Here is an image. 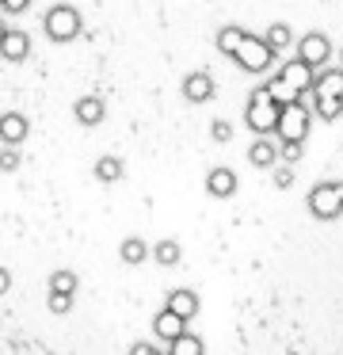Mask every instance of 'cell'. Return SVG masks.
<instances>
[{"label":"cell","instance_id":"2","mask_svg":"<svg viewBox=\"0 0 343 355\" xmlns=\"http://www.w3.org/2000/svg\"><path fill=\"white\" fill-rule=\"evenodd\" d=\"M279 92L271 88V80L259 88H252L248 92V103H244V123H248V130L256 134V138H271L274 134V123H279Z\"/></svg>","mask_w":343,"mask_h":355},{"label":"cell","instance_id":"20","mask_svg":"<svg viewBox=\"0 0 343 355\" xmlns=\"http://www.w3.org/2000/svg\"><path fill=\"white\" fill-rule=\"evenodd\" d=\"M118 256H122V263L137 268V263L149 260V241H141V237H126V241L118 245Z\"/></svg>","mask_w":343,"mask_h":355},{"label":"cell","instance_id":"7","mask_svg":"<svg viewBox=\"0 0 343 355\" xmlns=\"http://www.w3.org/2000/svg\"><path fill=\"white\" fill-rule=\"evenodd\" d=\"M297 42V62L305 65V69H313V73H320V69H328V62H332V39H328L324 31H305L301 39H294Z\"/></svg>","mask_w":343,"mask_h":355},{"label":"cell","instance_id":"28","mask_svg":"<svg viewBox=\"0 0 343 355\" xmlns=\"http://www.w3.org/2000/svg\"><path fill=\"white\" fill-rule=\"evenodd\" d=\"M274 184H279V187H290V184H294V168H290V164H282V168L274 172Z\"/></svg>","mask_w":343,"mask_h":355},{"label":"cell","instance_id":"29","mask_svg":"<svg viewBox=\"0 0 343 355\" xmlns=\"http://www.w3.org/2000/svg\"><path fill=\"white\" fill-rule=\"evenodd\" d=\"M8 286H12V271L0 268V294H8Z\"/></svg>","mask_w":343,"mask_h":355},{"label":"cell","instance_id":"17","mask_svg":"<svg viewBox=\"0 0 343 355\" xmlns=\"http://www.w3.org/2000/svg\"><path fill=\"white\" fill-rule=\"evenodd\" d=\"M76 271H69V268H58V271H50V279H46V294H65V298H76Z\"/></svg>","mask_w":343,"mask_h":355},{"label":"cell","instance_id":"30","mask_svg":"<svg viewBox=\"0 0 343 355\" xmlns=\"http://www.w3.org/2000/svg\"><path fill=\"white\" fill-rule=\"evenodd\" d=\"M4 35H8V24H4V16H0V39H4Z\"/></svg>","mask_w":343,"mask_h":355},{"label":"cell","instance_id":"13","mask_svg":"<svg viewBox=\"0 0 343 355\" xmlns=\"http://www.w3.org/2000/svg\"><path fill=\"white\" fill-rule=\"evenodd\" d=\"M206 191H210L213 199H233L236 195V172L225 168V164L210 168V176H206Z\"/></svg>","mask_w":343,"mask_h":355},{"label":"cell","instance_id":"6","mask_svg":"<svg viewBox=\"0 0 343 355\" xmlns=\"http://www.w3.org/2000/svg\"><path fill=\"white\" fill-rule=\"evenodd\" d=\"M305 207L317 222H335L343 214V180H320L305 195Z\"/></svg>","mask_w":343,"mask_h":355},{"label":"cell","instance_id":"15","mask_svg":"<svg viewBox=\"0 0 343 355\" xmlns=\"http://www.w3.org/2000/svg\"><path fill=\"white\" fill-rule=\"evenodd\" d=\"M248 164H256V168H274V164H279V146H274L271 138H256L248 146Z\"/></svg>","mask_w":343,"mask_h":355},{"label":"cell","instance_id":"24","mask_svg":"<svg viewBox=\"0 0 343 355\" xmlns=\"http://www.w3.org/2000/svg\"><path fill=\"white\" fill-rule=\"evenodd\" d=\"M210 138L221 141V146L233 138V126H229V119H213V123H210Z\"/></svg>","mask_w":343,"mask_h":355},{"label":"cell","instance_id":"4","mask_svg":"<svg viewBox=\"0 0 343 355\" xmlns=\"http://www.w3.org/2000/svg\"><path fill=\"white\" fill-rule=\"evenodd\" d=\"M309 123H313L309 103H305V100H282L279 123H274V134H279V141H286V146H305Z\"/></svg>","mask_w":343,"mask_h":355},{"label":"cell","instance_id":"14","mask_svg":"<svg viewBox=\"0 0 343 355\" xmlns=\"http://www.w3.org/2000/svg\"><path fill=\"white\" fill-rule=\"evenodd\" d=\"M73 115L80 126H99L107 119V103L99 100V96H80V100L73 103Z\"/></svg>","mask_w":343,"mask_h":355},{"label":"cell","instance_id":"19","mask_svg":"<svg viewBox=\"0 0 343 355\" xmlns=\"http://www.w3.org/2000/svg\"><path fill=\"white\" fill-rule=\"evenodd\" d=\"M263 42H267V50L279 58L282 50H290V42H294V27H290V24H271L263 31Z\"/></svg>","mask_w":343,"mask_h":355},{"label":"cell","instance_id":"5","mask_svg":"<svg viewBox=\"0 0 343 355\" xmlns=\"http://www.w3.org/2000/svg\"><path fill=\"white\" fill-rule=\"evenodd\" d=\"M42 31L50 42H73L76 35L84 31L80 8H76V4H65V0H61V4H50L46 16H42Z\"/></svg>","mask_w":343,"mask_h":355},{"label":"cell","instance_id":"23","mask_svg":"<svg viewBox=\"0 0 343 355\" xmlns=\"http://www.w3.org/2000/svg\"><path fill=\"white\" fill-rule=\"evenodd\" d=\"M19 149H12V146H0V172H15L19 168Z\"/></svg>","mask_w":343,"mask_h":355},{"label":"cell","instance_id":"27","mask_svg":"<svg viewBox=\"0 0 343 355\" xmlns=\"http://www.w3.org/2000/svg\"><path fill=\"white\" fill-rule=\"evenodd\" d=\"M130 355H164V347H157V344H145V340H137V344L130 347Z\"/></svg>","mask_w":343,"mask_h":355},{"label":"cell","instance_id":"10","mask_svg":"<svg viewBox=\"0 0 343 355\" xmlns=\"http://www.w3.org/2000/svg\"><path fill=\"white\" fill-rule=\"evenodd\" d=\"M0 58L12 62V65L27 62V58H30V35L19 31V27H8V35L0 39Z\"/></svg>","mask_w":343,"mask_h":355},{"label":"cell","instance_id":"9","mask_svg":"<svg viewBox=\"0 0 343 355\" xmlns=\"http://www.w3.org/2000/svg\"><path fill=\"white\" fill-rule=\"evenodd\" d=\"M218 85H213V73L210 69H191L183 77V100L187 103H210Z\"/></svg>","mask_w":343,"mask_h":355},{"label":"cell","instance_id":"26","mask_svg":"<svg viewBox=\"0 0 343 355\" xmlns=\"http://www.w3.org/2000/svg\"><path fill=\"white\" fill-rule=\"evenodd\" d=\"M0 8H4L8 16H19V12L30 8V0H0Z\"/></svg>","mask_w":343,"mask_h":355},{"label":"cell","instance_id":"1","mask_svg":"<svg viewBox=\"0 0 343 355\" xmlns=\"http://www.w3.org/2000/svg\"><path fill=\"white\" fill-rule=\"evenodd\" d=\"M213 42H218V50L236 65V69L252 73V77H263V73H271V65H274V54L267 50L263 35L244 31L240 24H225V27H218Z\"/></svg>","mask_w":343,"mask_h":355},{"label":"cell","instance_id":"3","mask_svg":"<svg viewBox=\"0 0 343 355\" xmlns=\"http://www.w3.org/2000/svg\"><path fill=\"white\" fill-rule=\"evenodd\" d=\"M309 100H313V115H320L324 123H335L343 115V69H320L313 77Z\"/></svg>","mask_w":343,"mask_h":355},{"label":"cell","instance_id":"12","mask_svg":"<svg viewBox=\"0 0 343 355\" xmlns=\"http://www.w3.org/2000/svg\"><path fill=\"white\" fill-rule=\"evenodd\" d=\"M164 309H168L172 317H179L183 324H187V321H195V317H198V294H195V291H187V286H175V291L168 294Z\"/></svg>","mask_w":343,"mask_h":355},{"label":"cell","instance_id":"8","mask_svg":"<svg viewBox=\"0 0 343 355\" xmlns=\"http://www.w3.org/2000/svg\"><path fill=\"white\" fill-rule=\"evenodd\" d=\"M313 77H317V73L305 69L297 58H290V62L279 69V77L271 80V88H274V92H279V88H286L290 100H305V96H309V88H313Z\"/></svg>","mask_w":343,"mask_h":355},{"label":"cell","instance_id":"25","mask_svg":"<svg viewBox=\"0 0 343 355\" xmlns=\"http://www.w3.org/2000/svg\"><path fill=\"white\" fill-rule=\"evenodd\" d=\"M46 302H50V313H69L73 309V298H65V294H46Z\"/></svg>","mask_w":343,"mask_h":355},{"label":"cell","instance_id":"31","mask_svg":"<svg viewBox=\"0 0 343 355\" xmlns=\"http://www.w3.org/2000/svg\"><path fill=\"white\" fill-rule=\"evenodd\" d=\"M340 69H343V50H340Z\"/></svg>","mask_w":343,"mask_h":355},{"label":"cell","instance_id":"22","mask_svg":"<svg viewBox=\"0 0 343 355\" xmlns=\"http://www.w3.org/2000/svg\"><path fill=\"white\" fill-rule=\"evenodd\" d=\"M122 172H126V168H122L118 157H99V161H96V180H99V184H118Z\"/></svg>","mask_w":343,"mask_h":355},{"label":"cell","instance_id":"18","mask_svg":"<svg viewBox=\"0 0 343 355\" xmlns=\"http://www.w3.org/2000/svg\"><path fill=\"white\" fill-rule=\"evenodd\" d=\"M149 256L160 263V268H175V263L183 260V248H179L175 237H164V241H157V245L149 248Z\"/></svg>","mask_w":343,"mask_h":355},{"label":"cell","instance_id":"11","mask_svg":"<svg viewBox=\"0 0 343 355\" xmlns=\"http://www.w3.org/2000/svg\"><path fill=\"white\" fill-rule=\"evenodd\" d=\"M27 134H30L27 115H19V111H4V115H0V141H4V146L19 149L23 141H27Z\"/></svg>","mask_w":343,"mask_h":355},{"label":"cell","instance_id":"21","mask_svg":"<svg viewBox=\"0 0 343 355\" xmlns=\"http://www.w3.org/2000/svg\"><path fill=\"white\" fill-rule=\"evenodd\" d=\"M164 355H206V344H202V336H195V332H183L179 340L168 344Z\"/></svg>","mask_w":343,"mask_h":355},{"label":"cell","instance_id":"16","mask_svg":"<svg viewBox=\"0 0 343 355\" xmlns=\"http://www.w3.org/2000/svg\"><path fill=\"white\" fill-rule=\"evenodd\" d=\"M152 332H157V336L164 340V344H172V340H179L183 332H187V324H183L179 317H172L168 309H160V313L152 317Z\"/></svg>","mask_w":343,"mask_h":355}]
</instances>
